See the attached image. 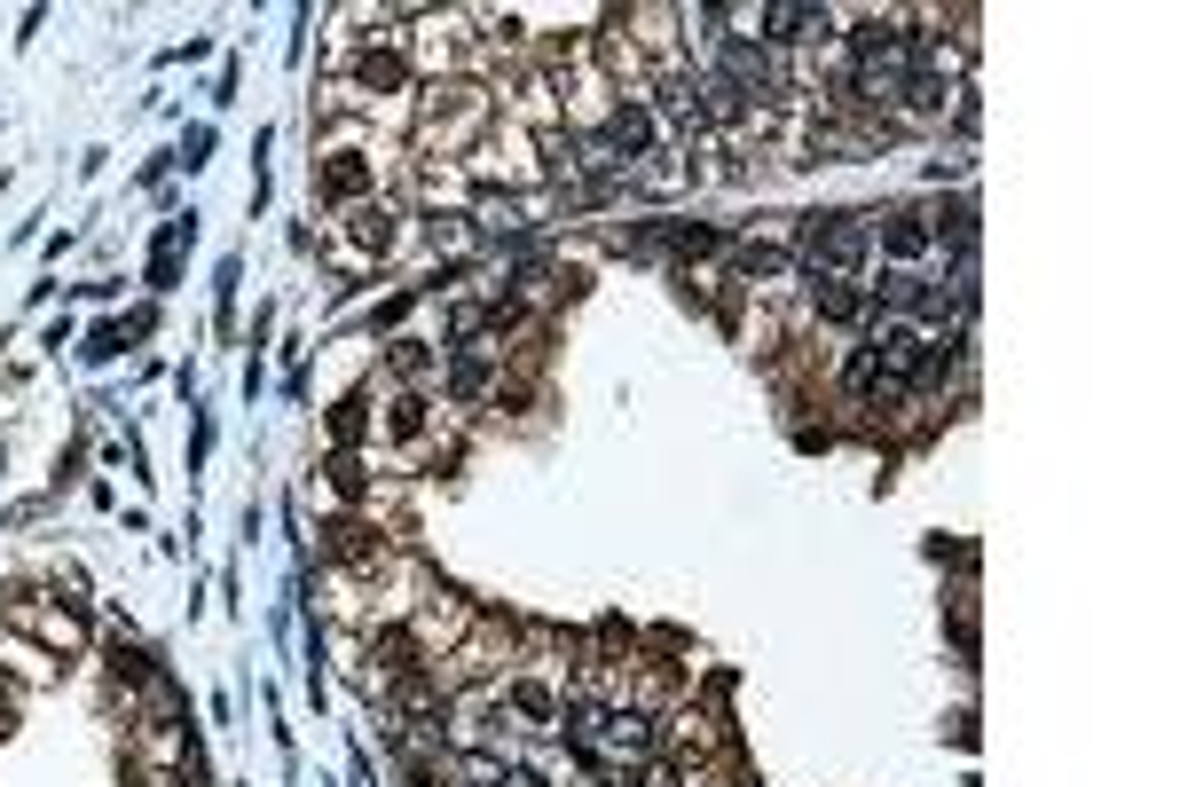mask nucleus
Returning <instances> with one entry per match:
<instances>
[{
    "mask_svg": "<svg viewBox=\"0 0 1180 787\" xmlns=\"http://www.w3.org/2000/svg\"><path fill=\"white\" fill-rule=\"evenodd\" d=\"M386 425H394V433H402V442H417V433H425V402H417V394H402V402H394V417H386Z\"/></svg>",
    "mask_w": 1180,
    "mask_h": 787,
    "instance_id": "f257e3e1",
    "label": "nucleus"
}]
</instances>
